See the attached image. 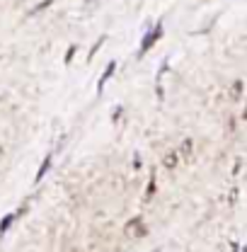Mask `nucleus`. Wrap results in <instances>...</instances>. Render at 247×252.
Segmentation results:
<instances>
[{
	"label": "nucleus",
	"mask_w": 247,
	"mask_h": 252,
	"mask_svg": "<svg viewBox=\"0 0 247 252\" xmlns=\"http://www.w3.org/2000/svg\"><path fill=\"white\" fill-rule=\"evenodd\" d=\"M160 36H162V25H155V30L151 32V34H146V36H143V44H141V51H138V56H143V54H146V51L153 46Z\"/></svg>",
	"instance_id": "1"
},
{
	"label": "nucleus",
	"mask_w": 247,
	"mask_h": 252,
	"mask_svg": "<svg viewBox=\"0 0 247 252\" xmlns=\"http://www.w3.org/2000/svg\"><path fill=\"white\" fill-rule=\"evenodd\" d=\"M114 68H117V63H114V61L109 63V65H107V70L102 73V78H99V83H97V93H102V90H104L107 80H109V78H112V73H114Z\"/></svg>",
	"instance_id": "2"
},
{
	"label": "nucleus",
	"mask_w": 247,
	"mask_h": 252,
	"mask_svg": "<svg viewBox=\"0 0 247 252\" xmlns=\"http://www.w3.org/2000/svg\"><path fill=\"white\" fill-rule=\"evenodd\" d=\"M17 219V216H15V214H7V216H5V219L0 220V235H5V233H7V230H10V225H12V220Z\"/></svg>",
	"instance_id": "3"
},
{
	"label": "nucleus",
	"mask_w": 247,
	"mask_h": 252,
	"mask_svg": "<svg viewBox=\"0 0 247 252\" xmlns=\"http://www.w3.org/2000/svg\"><path fill=\"white\" fill-rule=\"evenodd\" d=\"M49 167H51V158H46V160H44V165L39 167V172H36V182H39V180H44V175H46V170H49Z\"/></svg>",
	"instance_id": "4"
},
{
	"label": "nucleus",
	"mask_w": 247,
	"mask_h": 252,
	"mask_svg": "<svg viewBox=\"0 0 247 252\" xmlns=\"http://www.w3.org/2000/svg\"><path fill=\"white\" fill-rule=\"evenodd\" d=\"M102 44H104V36H102V39H99V41H97V44H94L93 49H90V56H88V59H90V61H93V56H94V54H97V49H99V46H102Z\"/></svg>",
	"instance_id": "5"
},
{
	"label": "nucleus",
	"mask_w": 247,
	"mask_h": 252,
	"mask_svg": "<svg viewBox=\"0 0 247 252\" xmlns=\"http://www.w3.org/2000/svg\"><path fill=\"white\" fill-rule=\"evenodd\" d=\"M245 252H247V248H245Z\"/></svg>",
	"instance_id": "6"
}]
</instances>
